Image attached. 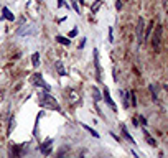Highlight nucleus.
Wrapping results in <instances>:
<instances>
[{
    "label": "nucleus",
    "mask_w": 168,
    "mask_h": 158,
    "mask_svg": "<svg viewBox=\"0 0 168 158\" xmlns=\"http://www.w3.org/2000/svg\"><path fill=\"white\" fill-rule=\"evenodd\" d=\"M130 101H132V105H135V107H137V97H135L134 91H130Z\"/></svg>",
    "instance_id": "nucleus-19"
},
{
    "label": "nucleus",
    "mask_w": 168,
    "mask_h": 158,
    "mask_svg": "<svg viewBox=\"0 0 168 158\" xmlns=\"http://www.w3.org/2000/svg\"><path fill=\"white\" fill-rule=\"evenodd\" d=\"M76 35H78V28H74V30H71V31H69V38H74Z\"/></svg>",
    "instance_id": "nucleus-21"
},
{
    "label": "nucleus",
    "mask_w": 168,
    "mask_h": 158,
    "mask_svg": "<svg viewBox=\"0 0 168 158\" xmlns=\"http://www.w3.org/2000/svg\"><path fill=\"white\" fill-rule=\"evenodd\" d=\"M132 124L135 127H138V124H140V122H138V117H134V119H132Z\"/></svg>",
    "instance_id": "nucleus-24"
},
{
    "label": "nucleus",
    "mask_w": 168,
    "mask_h": 158,
    "mask_svg": "<svg viewBox=\"0 0 168 158\" xmlns=\"http://www.w3.org/2000/svg\"><path fill=\"white\" fill-rule=\"evenodd\" d=\"M142 132H143V135H145V140H147V143L150 145V147H153V148H157V147H158V145H157V142H155V138H153L152 135H148V132L145 130V128H143V130H142Z\"/></svg>",
    "instance_id": "nucleus-10"
},
{
    "label": "nucleus",
    "mask_w": 168,
    "mask_h": 158,
    "mask_svg": "<svg viewBox=\"0 0 168 158\" xmlns=\"http://www.w3.org/2000/svg\"><path fill=\"white\" fill-rule=\"evenodd\" d=\"M81 125H83V128H84V130H88V132L91 133L92 137L99 138V133H97V132H96V130H94V128H92V127H89V125H86V124H81Z\"/></svg>",
    "instance_id": "nucleus-13"
},
{
    "label": "nucleus",
    "mask_w": 168,
    "mask_h": 158,
    "mask_svg": "<svg viewBox=\"0 0 168 158\" xmlns=\"http://www.w3.org/2000/svg\"><path fill=\"white\" fill-rule=\"evenodd\" d=\"M119 94H120V99H122V105H124V109H129V107H130V104H129L130 92H127V91H119Z\"/></svg>",
    "instance_id": "nucleus-7"
},
{
    "label": "nucleus",
    "mask_w": 168,
    "mask_h": 158,
    "mask_svg": "<svg viewBox=\"0 0 168 158\" xmlns=\"http://www.w3.org/2000/svg\"><path fill=\"white\" fill-rule=\"evenodd\" d=\"M138 122H140L142 125H147V119L143 115H138Z\"/></svg>",
    "instance_id": "nucleus-20"
},
{
    "label": "nucleus",
    "mask_w": 168,
    "mask_h": 158,
    "mask_svg": "<svg viewBox=\"0 0 168 158\" xmlns=\"http://www.w3.org/2000/svg\"><path fill=\"white\" fill-rule=\"evenodd\" d=\"M166 2H168V0H163V7H165V5H166Z\"/></svg>",
    "instance_id": "nucleus-31"
},
{
    "label": "nucleus",
    "mask_w": 168,
    "mask_h": 158,
    "mask_svg": "<svg viewBox=\"0 0 168 158\" xmlns=\"http://www.w3.org/2000/svg\"><path fill=\"white\" fill-rule=\"evenodd\" d=\"M15 128V117H10V124H8V130H7V135H10Z\"/></svg>",
    "instance_id": "nucleus-17"
},
{
    "label": "nucleus",
    "mask_w": 168,
    "mask_h": 158,
    "mask_svg": "<svg viewBox=\"0 0 168 158\" xmlns=\"http://www.w3.org/2000/svg\"><path fill=\"white\" fill-rule=\"evenodd\" d=\"M120 128H122V135H124V138L127 140L129 143H132V145H135V140H134V137L130 135V132L127 130V127L124 125V124H120Z\"/></svg>",
    "instance_id": "nucleus-8"
},
{
    "label": "nucleus",
    "mask_w": 168,
    "mask_h": 158,
    "mask_svg": "<svg viewBox=\"0 0 168 158\" xmlns=\"http://www.w3.org/2000/svg\"><path fill=\"white\" fill-rule=\"evenodd\" d=\"M143 30H145V20H143V17H138L137 28H135V31H137V43L138 45L143 43Z\"/></svg>",
    "instance_id": "nucleus-3"
},
{
    "label": "nucleus",
    "mask_w": 168,
    "mask_h": 158,
    "mask_svg": "<svg viewBox=\"0 0 168 158\" xmlns=\"http://www.w3.org/2000/svg\"><path fill=\"white\" fill-rule=\"evenodd\" d=\"M104 101L107 102V105H109V107H111V109L114 110V112H117V105L114 104V101H112L111 94H109V89H107V87H106V89H104Z\"/></svg>",
    "instance_id": "nucleus-6"
},
{
    "label": "nucleus",
    "mask_w": 168,
    "mask_h": 158,
    "mask_svg": "<svg viewBox=\"0 0 168 158\" xmlns=\"http://www.w3.org/2000/svg\"><path fill=\"white\" fill-rule=\"evenodd\" d=\"M148 89H150V92H152V97H153V101L157 102V101H158V96H157V91H155V84H150V87H148Z\"/></svg>",
    "instance_id": "nucleus-18"
},
{
    "label": "nucleus",
    "mask_w": 168,
    "mask_h": 158,
    "mask_svg": "<svg viewBox=\"0 0 168 158\" xmlns=\"http://www.w3.org/2000/svg\"><path fill=\"white\" fill-rule=\"evenodd\" d=\"M109 41H111V43L114 41V36H112V26L109 28Z\"/></svg>",
    "instance_id": "nucleus-22"
},
{
    "label": "nucleus",
    "mask_w": 168,
    "mask_h": 158,
    "mask_svg": "<svg viewBox=\"0 0 168 158\" xmlns=\"http://www.w3.org/2000/svg\"><path fill=\"white\" fill-rule=\"evenodd\" d=\"M63 5H65V0H58V8L63 7Z\"/></svg>",
    "instance_id": "nucleus-26"
},
{
    "label": "nucleus",
    "mask_w": 168,
    "mask_h": 158,
    "mask_svg": "<svg viewBox=\"0 0 168 158\" xmlns=\"http://www.w3.org/2000/svg\"><path fill=\"white\" fill-rule=\"evenodd\" d=\"M2 18H7V20H10V22H13L15 20V17H13V13L7 8V7H3L2 8Z\"/></svg>",
    "instance_id": "nucleus-11"
},
{
    "label": "nucleus",
    "mask_w": 168,
    "mask_h": 158,
    "mask_svg": "<svg viewBox=\"0 0 168 158\" xmlns=\"http://www.w3.org/2000/svg\"><path fill=\"white\" fill-rule=\"evenodd\" d=\"M94 97L97 99V101H99V99H101V94H99V91H96V92H94Z\"/></svg>",
    "instance_id": "nucleus-27"
},
{
    "label": "nucleus",
    "mask_w": 168,
    "mask_h": 158,
    "mask_svg": "<svg viewBox=\"0 0 168 158\" xmlns=\"http://www.w3.org/2000/svg\"><path fill=\"white\" fill-rule=\"evenodd\" d=\"M56 71L60 73L61 76H66V69H65V66H63V63H61V61H58V63H56Z\"/></svg>",
    "instance_id": "nucleus-15"
},
{
    "label": "nucleus",
    "mask_w": 168,
    "mask_h": 158,
    "mask_svg": "<svg viewBox=\"0 0 168 158\" xmlns=\"http://www.w3.org/2000/svg\"><path fill=\"white\" fill-rule=\"evenodd\" d=\"M115 8H117V10H122V2H120V0H117V2H115Z\"/></svg>",
    "instance_id": "nucleus-23"
},
{
    "label": "nucleus",
    "mask_w": 168,
    "mask_h": 158,
    "mask_svg": "<svg viewBox=\"0 0 168 158\" xmlns=\"http://www.w3.org/2000/svg\"><path fill=\"white\" fill-rule=\"evenodd\" d=\"M132 155H134L135 158H140V156H138V155H137V151H135V150H132Z\"/></svg>",
    "instance_id": "nucleus-29"
},
{
    "label": "nucleus",
    "mask_w": 168,
    "mask_h": 158,
    "mask_svg": "<svg viewBox=\"0 0 168 158\" xmlns=\"http://www.w3.org/2000/svg\"><path fill=\"white\" fill-rule=\"evenodd\" d=\"M31 61H33V66H35V68H38V66H40V53H33Z\"/></svg>",
    "instance_id": "nucleus-16"
},
{
    "label": "nucleus",
    "mask_w": 168,
    "mask_h": 158,
    "mask_svg": "<svg viewBox=\"0 0 168 158\" xmlns=\"http://www.w3.org/2000/svg\"><path fill=\"white\" fill-rule=\"evenodd\" d=\"M79 3H83V5H84V0H79Z\"/></svg>",
    "instance_id": "nucleus-32"
},
{
    "label": "nucleus",
    "mask_w": 168,
    "mask_h": 158,
    "mask_svg": "<svg viewBox=\"0 0 168 158\" xmlns=\"http://www.w3.org/2000/svg\"><path fill=\"white\" fill-rule=\"evenodd\" d=\"M41 104H43V107H48L51 110H61L58 101L50 94V92H43V94H41Z\"/></svg>",
    "instance_id": "nucleus-1"
},
{
    "label": "nucleus",
    "mask_w": 168,
    "mask_h": 158,
    "mask_svg": "<svg viewBox=\"0 0 168 158\" xmlns=\"http://www.w3.org/2000/svg\"><path fill=\"white\" fill-rule=\"evenodd\" d=\"M161 30H163V26L161 25H157L155 28V33H153V38H152V46L155 51H160V45H161Z\"/></svg>",
    "instance_id": "nucleus-2"
},
{
    "label": "nucleus",
    "mask_w": 168,
    "mask_h": 158,
    "mask_svg": "<svg viewBox=\"0 0 168 158\" xmlns=\"http://www.w3.org/2000/svg\"><path fill=\"white\" fill-rule=\"evenodd\" d=\"M56 41H58V43H61L63 46H69V45H71V40H68V38H65V36H61V35H58V36H56Z\"/></svg>",
    "instance_id": "nucleus-12"
},
{
    "label": "nucleus",
    "mask_w": 168,
    "mask_h": 158,
    "mask_svg": "<svg viewBox=\"0 0 168 158\" xmlns=\"http://www.w3.org/2000/svg\"><path fill=\"white\" fill-rule=\"evenodd\" d=\"M101 5H102V0H96V2L91 5V12H92V13H96V12L101 8Z\"/></svg>",
    "instance_id": "nucleus-14"
},
{
    "label": "nucleus",
    "mask_w": 168,
    "mask_h": 158,
    "mask_svg": "<svg viewBox=\"0 0 168 158\" xmlns=\"http://www.w3.org/2000/svg\"><path fill=\"white\" fill-rule=\"evenodd\" d=\"M38 2H43V0H38Z\"/></svg>",
    "instance_id": "nucleus-33"
},
{
    "label": "nucleus",
    "mask_w": 168,
    "mask_h": 158,
    "mask_svg": "<svg viewBox=\"0 0 168 158\" xmlns=\"http://www.w3.org/2000/svg\"><path fill=\"white\" fill-rule=\"evenodd\" d=\"M94 64H96V71H97V78H102V71H101V66H99V51L94 50Z\"/></svg>",
    "instance_id": "nucleus-9"
},
{
    "label": "nucleus",
    "mask_w": 168,
    "mask_h": 158,
    "mask_svg": "<svg viewBox=\"0 0 168 158\" xmlns=\"http://www.w3.org/2000/svg\"><path fill=\"white\" fill-rule=\"evenodd\" d=\"M56 158H65V156H63V153H60V155H58Z\"/></svg>",
    "instance_id": "nucleus-30"
},
{
    "label": "nucleus",
    "mask_w": 168,
    "mask_h": 158,
    "mask_svg": "<svg viewBox=\"0 0 168 158\" xmlns=\"http://www.w3.org/2000/svg\"><path fill=\"white\" fill-rule=\"evenodd\" d=\"M30 81H31V84H35V86H40V87H43V89H46V92H50V86L45 83V79L41 78V74H38V73H35L31 78H30Z\"/></svg>",
    "instance_id": "nucleus-4"
},
{
    "label": "nucleus",
    "mask_w": 168,
    "mask_h": 158,
    "mask_svg": "<svg viewBox=\"0 0 168 158\" xmlns=\"http://www.w3.org/2000/svg\"><path fill=\"white\" fill-rule=\"evenodd\" d=\"M51 148H53V140H51V138H46L45 142L40 145V151H41L45 156L51 153Z\"/></svg>",
    "instance_id": "nucleus-5"
},
{
    "label": "nucleus",
    "mask_w": 168,
    "mask_h": 158,
    "mask_svg": "<svg viewBox=\"0 0 168 158\" xmlns=\"http://www.w3.org/2000/svg\"><path fill=\"white\" fill-rule=\"evenodd\" d=\"M84 46H86V40H83V41L79 43V48H84Z\"/></svg>",
    "instance_id": "nucleus-28"
},
{
    "label": "nucleus",
    "mask_w": 168,
    "mask_h": 158,
    "mask_svg": "<svg viewBox=\"0 0 168 158\" xmlns=\"http://www.w3.org/2000/svg\"><path fill=\"white\" fill-rule=\"evenodd\" d=\"M71 5H73V8H74V10H76L78 13H79V8H78V5H76V2H71Z\"/></svg>",
    "instance_id": "nucleus-25"
}]
</instances>
